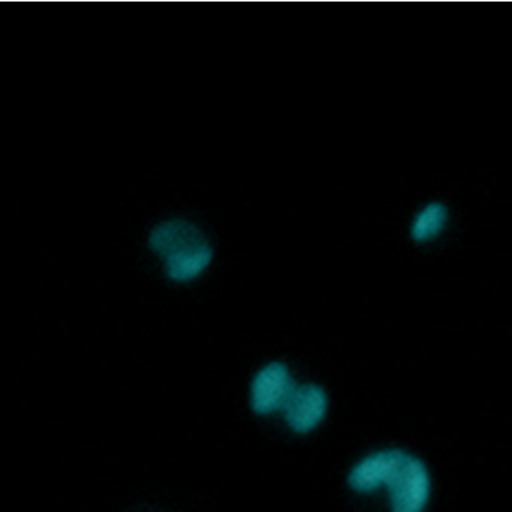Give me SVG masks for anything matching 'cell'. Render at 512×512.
Instances as JSON below:
<instances>
[{
  "mask_svg": "<svg viewBox=\"0 0 512 512\" xmlns=\"http://www.w3.org/2000/svg\"><path fill=\"white\" fill-rule=\"evenodd\" d=\"M153 251L164 256L168 276L177 282L197 277L212 261V249L203 233L185 221H168L150 234Z\"/></svg>",
  "mask_w": 512,
  "mask_h": 512,
  "instance_id": "obj_1",
  "label": "cell"
},
{
  "mask_svg": "<svg viewBox=\"0 0 512 512\" xmlns=\"http://www.w3.org/2000/svg\"><path fill=\"white\" fill-rule=\"evenodd\" d=\"M384 486L390 489L393 512H421L429 501L430 478L426 466L402 451L394 453Z\"/></svg>",
  "mask_w": 512,
  "mask_h": 512,
  "instance_id": "obj_2",
  "label": "cell"
},
{
  "mask_svg": "<svg viewBox=\"0 0 512 512\" xmlns=\"http://www.w3.org/2000/svg\"><path fill=\"white\" fill-rule=\"evenodd\" d=\"M295 387L297 384L283 364H268L252 384V406L258 414L282 411Z\"/></svg>",
  "mask_w": 512,
  "mask_h": 512,
  "instance_id": "obj_3",
  "label": "cell"
},
{
  "mask_svg": "<svg viewBox=\"0 0 512 512\" xmlns=\"http://www.w3.org/2000/svg\"><path fill=\"white\" fill-rule=\"evenodd\" d=\"M327 411V396L316 385L295 387L282 409L286 421L295 432H309L318 426Z\"/></svg>",
  "mask_w": 512,
  "mask_h": 512,
  "instance_id": "obj_4",
  "label": "cell"
},
{
  "mask_svg": "<svg viewBox=\"0 0 512 512\" xmlns=\"http://www.w3.org/2000/svg\"><path fill=\"white\" fill-rule=\"evenodd\" d=\"M394 453L396 451L373 454L363 460L360 465L355 466L354 471L349 475V484L352 489L358 492H372L384 486L385 475L393 463Z\"/></svg>",
  "mask_w": 512,
  "mask_h": 512,
  "instance_id": "obj_5",
  "label": "cell"
},
{
  "mask_svg": "<svg viewBox=\"0 0 512 512\" xmlns=\"http://www.w3.org/2000/svg\"><path fill=\"white\" fill-rule=\"evenodd\" d=\"M447 219L448 212L442 204H430L415 219L412 236L418 242L433 239L444 230Z\"/></svg>",
  "mask_w": 512,
  "mask_h": 512,
  "instance_id": "obj_6",
  "label": "cell"
}]
</instances>
